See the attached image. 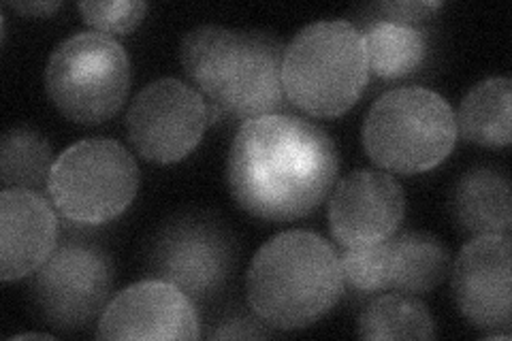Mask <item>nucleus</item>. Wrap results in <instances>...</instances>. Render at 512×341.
Wrapping results in <instances>:
<instances>
[{"label": "nucleus", "instance_id": "1", "mask_svg": "<svg viewBox=\"0 0 512 341\" xmlns=\"http://www.w3.org/2000/svg\"><path fill=\"white\" fill-rule=\"evenodd\" d=\"M338 171V150L323 128L291 113H274L239 126L229 150L227 184L252 218L284 224L323 205Z\"/></svg>", "mask_w": 512, "mask_h": 341}, {"label": "nucleus", "instance_id": "2", "mask_svg": "<svg viewBox=\"0 0 512 341\" xmlns=\"http://www.w3.org/2000/svg\"><path fill=\"white\" fill-rule=\"evenodd\" d=\"M284 52L274 32L199 26L182 39L180 62L190 86L222 116L248 122L286 109Z\"/></svg>", "mask_w": 512, "mask_h": 341}, {"label": "nucleus", "instance_id": "3", "mask_svg": "<svg viewBox=\"0 0 512 341\" xmlns=\"http://www.w3.org/2000/svg\"><path fill=\"white\" fill-rule=\"evenodd\" d=\"M344 292L340 256L310 231H286L252 258L246 295L252 314L278 331L306 329L325 318Z\"/></svg>", "mask_w": 512, "mask_h": 341}, {"label": "nucleus", "instance_id": "4", "mask_svg": "<svg viewBox=\"0 0 512 341\" xmlns=\"http://www.w3.org/2000/svg\"><path fill=\"white\" fill-rule=\"evenodd\" d=\"M370 81L359 28L323 20L301 28L286 45L282 84L288 103L312 118H338L357 105Z\"/></svg>", "mask_w": 512, "mask_h": 341}, {"label": "nucleus", "instance_id": "5", "mask_svg": "<svg viewBox=\"0 0 512 341\" xmlns=\"http://www.w3.org/2000/svg\"><path fill=\"white\" fill-rule=\"evenodd\" d=\"M455 111L423 86L384 92L363 122V148L384 171L419 175L436 169L457 143Z\"/></svg>", "mask_w": 512, "mask_h": 341}, {"label": "nucleus", "instance_id": "6", "mask_svg": "<svg viewBox=\"0 0 512 341\" xmlns=\"http://www.w3.org/2000/svg\"><path fill=\"white\" fill-rule=\"evenodd\" d=\"M141 184L137 160L114 139H86L64 150L47 180V197L75 226H101L120 218Z\"/></svg>", "mask_w": 512, "mask_h": 341}, {"label": "nucleus", "instance_id": "7", "mask_svg": "<svg viewBox=\"0 0 512 341\" xmlns=\"http://www.w3.org/2000/svg\"><path fill=\"white\" fill-rule=\"evenodd\" d=\"M131 86V62L120 41L101 32H77L56 45L45 69V90L71 122L96 126L122 109Z\"/></svg>", "mask_w": 512, "mask_h": 341}, {"label": "nucleus", "instance_id": "8", "mask_svg": "<svg viewBox=\"0 0 512 341\" xmlns=\"http://www.w3.org/2000/svg\"><path fill=\"white\" fill-rule=\"evenodd\" d=\"M237 256V237L222 218L210 211H184L154 233L146 271L152 280L180 288L192 303H205L229 284Z\"/></svg>", "mask_w": 512, "mask_h": 341}, {"label": "nucleus", "instance_id": "9", "mask_svg": "<svg viewBox=\"0 0 512 341\" xmlns=\"http://www.w3.org/2000/svg\"><path fill=\"white\" fill-rule=\"evenodd\" d=\"M114 288V258L84 237L60 241L28 280V301L45 327L77 333L99 320Z\"/></svg>", "mask_w": 512, "mask_h": 341}, {"label": "nucleus", "instance_id": "10", "mask_svg": "<svg viewBox=\"0 0 512 341\" xmlns=\"http://www.w3.org/2000/svg\"><path fill=\"white\" fill-rule=\"evenodd\" d=\"M224 116L180 79H156L128 107L126 133L135 152L156 165H173L197 148L207 128Z\"/></svg>", "mask_w": 512, "mask_h": 341}, {"label": "nucleus", "instance_id": "11", "mask_svg": "<svg viewBox=\"0 0 512 341\" xmlns=\"http://www.w3.org/2000/svg\"><path fill=\"white\" fill-rule=\"evenodd\" d=\"M404 214V188L393 175L352 171L333 188L329 231L340 248L376 246L397 233Z\"/></svg>", "mask_w": 512, "mask_h": 341}, {"label": "nucleus", "instance_id": "12", "mask_svg": "<svg viewBox=\"0 0 512 341\" xmlns=\"http://www.w3.org/2000/svg\"><path fill=\"white\" fill-rule=\"evenodd\" d=\"M512 239L474 237L461 248L453 267L457 310L478 329L510 331L512 322Z\"/></svg>", "mask_w": 512, "mask_h": 341}, {"label": "nucleus", "instance_id": "13", "mask_svg": "<svg viewBox=\"0 0 512 341\" xmlns=\"http://www.w3.org/2000/svg\"><path fill=\"white\" fill-rule=\"evenodd\" d=\"M96 339H188L201 337L199 316L180 288L143 280L109 301L96 324Z\"/></svg>", "mask_w": 512, "mask_h": 341}, {"label": "nucleus", "instance_id": "14", "mask_svg": "<svg viewBox=\"0 0 512 341\" xmlns=\"http://www.w3.org/2000/svg\"><path fill=\"white\" fill-rule=\"evenodd\" d=\"M56 207L35 190L0 192V278L35 273L58 246Z\"/></svg>", "mask_w": 512, "mask_h": 341}, {"label": "nucleus", "instance_id": "15", "mask_svg": "<svg viewBox=\"0 0 512 341\" xmlns=\"http://www.w3.org/2000/svg\"><path fill=\"white\" fill-rule=\"evenodd\" d=\"M457 226L472 237L510 235L512 197L508 173L495 165H474L463 173L451 194Z\"/></svg>", "mask_w": 512, "mask_h": 341}, {"label": "nucleus", "instance_id": "16", "mask_svg": "<svg viewBox=\"0 0 512 341\" xmlns=\"http://www.w3.org/2000/svg\"><path fill=\"white\" fill-rule=\"evenodd\" d=\"M357 28L365 45L367 71L376 79H406L419 73L429 56L427 32L414 24L391 22L370 15Z\"/></svg>", "mask_w": 512, "mask_h": 341}, {"label": "nucleus", "instance_id": "17", "mask_svg": "<svg viewBox=\"0 0 512 341\" xmlns=\"http://www.w3.org/2000/svg\"><path fill=\"white\" fill-rule=\"evenodd\" d=\"M389 290L423 297L451 271V252L434 233L402 231L387 239Z\"/></svg>", "mask_w": 512, "mask_h": 341}, {"label": "nucleus", "instance_id": "18", "mask_svg": "<svg viewBox=\"0 0 512 341\" xmlns=\"http://www.w3.org/2000/svg\"><path fill=\"white\" fill-rule=\"evenodd\" d=\"M512 81L508 77H489L476 84L459 105L457 133L483 145V148H506L510 143L512 122Z\"/></svg>", "mask_w": 512, "mask_h": 341}, {"label": "nucleus", "instance_id": "19", "mask_svg": "<svg viewBox=\"0 0 512 341\" xmlns=\"http://www.w3.org/2000/svg\"><path fill=\"white\" fill-rule=\"evenodd\" d=\"M357 335L376 341L434 339L436 322L423 301L404 292H389L367 303L357 320Z\"/></svg>", "mask_w": 512, "mask_h": 341}, {"label": "nucleus", "instance_id": "20", "mask_svg": "<svg viewBox=\"0 0 512 341\" xmlns=\"http://www.w3.org/2000/svg\"><path fill=\"white\" fill-rule=\"evenodd\" d=\"M54 167L52 143L32 126H13L0 141V177L13 190L47 188Z\"/></svg>", "mask_w": 512, "mask_h": 341}, {"label": "nucleus", "instance_id": "21", "mask_svg": "<svg viewBox=\"0 0 512 341\" xmlns=\"http://www.w3.org/2000/svg\"><path fill=\"white\" fill-rule=\"evenodd\" d=\"M342 280L357 297H376L389 290V246L387 241L367 248H342Z\"/></svg>", "mask_w": 512, "mask_h": 341}, {"label": "nucleus", "instance_id": "22", "mask_svg": "<svg viewBox=\"0 0 512 341\" xmlns=\"http://www.w3.org/2000/svg\"><path fill=\"white\" fill-rule=\"evenodd\" d=\"M84 22L101 35H128L148 13V3L141 0H111V3H79Z\"/></svg>", "mask_w": 512, "mask_h": 341}, {"label": "nucleus", "instance_id": "23", "mask_svg": "<svg viewBox=\"0 0 512 341\" xmlns=\"http://www.w3.org/2000/svg\"><path fill=\"white\" fill-rule=\"evenodd\" d=\"M442 7L444 3H440V0H397V3L387 0V3L372 5L370 11L372 15H376V18H382V20L419 26Z\"/></svg>", "mask_w": 512, "mask_h": 341}, {"label": "nucleus", "instance_id": "24", "mask_svg": "<svg viewBox=\"0 0 512 341\" xmlns=\"http://www.w3.org/2000/svg\"><path fill=\"white\" fill-rule=\"evenodd\" d=\"M265 327L267 324L256 314L250 316L246 312H233L222 318L218 329L212 333V339H254L274 335V331Z\"/></svg>", "mask_w": 512, "mask_h": 341}, {"label": "nucleus", "instance_id": "25", "mask_svg": "<svg viewBox=\"0 0 512 341\" xmlns=\"http://www.w3.org/2000/svg\"><path fill=\"white\" fill-rule=\"evenodd\" d=\"M9 7L30 15V18L32 15H35V18H45V15H52L54 11H58L62 3H58V0H54V3H11Z\"/></svg>", "mask_w": 512, "mask_h": 341}, {"label": "nucleus", "instance_id": "26", "mask_svg": "<svg viewBox=\"0 0 512 341\" xmlns=\"http://www.w3.org/2000/svg\"><path fill=\"white\" fill-rule=\"evenodd\" d=\"M11 339H52V335H43V333H26V335H15Z\"/></svg>", "mask_w": 512, "mask_h": 341}]
</instances>
